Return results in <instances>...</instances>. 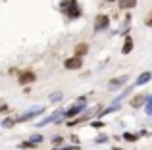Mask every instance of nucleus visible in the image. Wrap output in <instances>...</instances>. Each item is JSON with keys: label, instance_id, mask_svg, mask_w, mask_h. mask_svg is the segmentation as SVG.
Masks as SVG:
<instances>
[{"label": "nucleus", "instance_id": "obj_1", "mask_svg": "<svg viewBox=\"0 0 152 150\" xmlns=\"http://www.w3.org/2000/svg\"><path fill=\"white\" fill-rule=\"evenodd\" d=\"M60 8H62V12L67 15V17H71V19L79 17V14H81V10H79V6H77L75 0H64Z\"/></svg>", "mask_w": 152, "mask_h": 150}, {"label": "nucleus", "instance_id": "obj_2", "mask_svg": "<svg viewBox=\"0 0 152 150\" xmlns=\"http://www.w3.org/2000/svg\"><path fill=\"white\" fill-rule=\"evenodd\" d=\"M33 81H35V73L29 71V69L19 75V85H29V83H33Z\"/></svg>", "mask_w": 152, "mask_h": 150}, {"label": "nucleus", "instance_id": "obj_3", "mask_svg": "<svg viewBox=\"0 0 152 150\" xmlns=\"http://www.w3.org/2000/svg\"><path fill=\"white\" fill-rule=\"evenodd\" d=\"M108 21H110V19H108V15H98L96 21H94V29H96V31H102L104 27H108Z\"/></svg>", "mask_w": 152, "mask_h": 150}, {"label": "nucleus", "instance_id": "obj_4", "mask_svg": "<svg viewBox=\"0 0 152 150\" xmlns=\"http://www.w3.org/2000/svg\"><path fill=\"white\" fill-rule=\"evenodd\" d=\"M39 114H42V108H33L31 112H27V114H23V116H19V117H18V121H25V119H31V117L39 116Z\"/></svg>", "mask_w": 152, "mask_h": 150}, {"label": "nucleus", "instance_id": "obj_5", "mask_svg": "<svg viewBox=\"0 0 152 150\" xmlns=\"http://www.w3.org/2000/svg\"><path fill=\"white\" fill-rule=\"evenodd\" d=\"M66 68L67 69H79L81 68V58H69V60H66Z\"/></svg>", "mask_w": 152, "mask_h": 150}, {"label": "nucleus", "instance_id": "obj_6", "mask_svg": "<svg viewBox=\"0 0 152 150\" xmlns=\"http://www.w3.org/2000/svg\"><path fill=\"white\" fill-rule=\"evenodd\" d=\"M62 112H64V110H56V112L52 114V116H48L46 119H42V121H41V127H42V125H46V123H50V121H56L60 116H62Z\"/></svg>", "mask_w": 152, "mask_h": 150}, {"label": "nucleus", "instance_id": "obj_7", "mask_svg": "<svg viewBox=\"0 0 152 150\" xmlns=\"http://www.w3.org/2000/svg\"><path fill=\"white\" fill-rule=\"evenodd\" d=\"M87 50H89V46L85 44V42H81V44H77L75 46V56H83V54H87Z\"/></svg>", "mask_w": 152, "mask_h": 150}, {"label": "nucleus", "instance_id": "obj_8", "mask_svg": "<svg viewBox=\"0 0 152 150\" xmlns=\"http://www.w3.org/2000/svg\"><path fill=\"white\" fill-rule=\"evenodd\" d=\"M125 81H127V77L123 75V77H118V79H114V81H112L108 87H110V89H115V87H121V85H125Z\"/></svg>", "mask_w": 152, "mask_h": 150}, {"label": "nucleus", "instance_id": "obj_9", "mask_svg": "<svg viewBox=\"0 0 152 150\" xmlns=\"http://www.w3.org/2000/svg\"><path fill=\"white\" fill-rule=\"evenodd\" d=\"M131 50H133V41H131V37H127V39H125V44H123V50H121V52H123V54H129Z\"/></svg>", "mask_w": 152, "mask_h": 150}, {"label": "nucleus", "instance_id": "obj_10", "mask_svg": "<svg viewBox=\"0 0 152 150\" xmlns=\"http://www.w3.org/2000/svg\"><path fill=\"white\" fill-rule=\"evenodd\" d=\"M135 4H137V0H119V8H125V10L133 8Z\"/></svg>", "mask_w": 152, "mask_h": 150}, {"label": "nucleus", "instance_id": "obj_11", "mask_svg": "<svg viewBox=\"0 0 152 150\" xmlns=\"http://www.w3.org/2000/svg\"><path fill=\"white\" fill-rule=\"evenodd\" d=\"M150 81V73H142L141 77H139V81H137V85H146V83Z\"/></svg>", "mask_w": 152, "mask_h": 150}, {"label": "nucleus", "instance_id": "obj_12", "mask_svg": "<svg viewBox=\"0 0 152 150\" xmlns=\"http://www.w3.org/2000/svg\"><path fill=\"white\" fill-rule=\"evenodd\" d=\"M41 141H42V137H41V135H33V137H31V141H29V143H31V144H39Z\"/></svg>", "mask_w": 152, "mask_h": 150}, {"label": "nucleus", "instance_id": "obj_13", "mask_svg": "<svg viewBox=\"0 0 152 150\" xmlns=\"http://www.w3.org/2000/svg\"><path fill=\"white\" fill-rule=\"evenodd\" d=\"M62 98H64V96H62V92H54V94L50 96V100H52V102H60Z\"/></svg>", "mask_w": 152, "mask_h": 150}, {"label": "nucleus", "instance_id": "obj_14", "mask_svg": "<svg viewBox=\"0 0 152 150\" xmlns=\"http://www.w3.org/2000/svg\"><path fill=\"white\" fill-rule=\"evenodd\" d=\"M146 114L152 116V98H146Z\"/></svg>", "mask_w": 152, "mask_h": 150}, {"label": "nucleus", "instance_id": "obj_15", "mask_svg": "<svg viewBox=\"0 0 152 150\" xmlns=\"http://www.w3.org/2000/svg\"><path fill=\"white\" fill-rule=\"evenodd\" d=\"M14 123H15V119H4L2 121V127H12Z\"/></svg>", "mask_w": 152, "mask_h": 150}, {"label": "nucleus", "instance_id": "obj_16", "mask_svg": "<svg viewBox=\"0 0 152 150\" xmlns=\"http://www.w3.org/2000/svg\"><path fill=\"white\" fill-rule=\"evenodd\" d=\"M142 102H145V98H142V96H139V98H135V100L131 102V104H133V106H139V104H142Z\"/></svg>", "mask_w": 152, "mask_h": 150}, {"label": "nucleus", "instance_id": "obj_17", "mask_svg": "<svg viewBox=\"0 0 152 150\" xmlns=\"http://www.w3.org/2000/svg\"><path fill=\"white\" fill-rule=\"evenodd\" d=\"M104 141H108V137H106V135H100V137L96 139V143H104Z\"/></svg>", "mask_w": 152, "mask_h": 150}, {"label": "nucleus", "instance_id": "obj_18", "mask_svg": "<svg viewBox=\"0 0 152 150\" xmlns=\"http://www.w3.org/2000/svg\"><path fill=\"white\" fill-rule=\"evenodd\" d=\"M125 139H127V141H135L137 137H135V135H129V133H127V135H125Z\"/></svg>", "mask_w": 152, "mask_h": 150}, {"label": "nucleus", "instance_id": "obj_19", "mask_svg": "<svg viewBox=\"0 0 152 150\" xmlns=\"http://www.w3.org/2000/svg\"><path fill=\"white\" fill-rule=\"evenodd\" d=\"M108 2H114V0H108Z\"/></svg>", "mask_w": 152, "mask_h": 150}]
</instances>
